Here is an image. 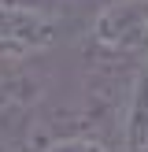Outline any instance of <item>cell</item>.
I'll return each mask as SVG.
<instances>
[{
  "label": "cell",
  "mask_w": 148,
  "mask_h": 152,
  "mask_svg": "<svg viewBox=\"0 0 148 152\" xmlns=\"http://www.w3.org/2000/svg\"><path fill=\"white\" fill-rule=\"evenodd\" d=\"M93 52L130 63L148 59V0H107L89 22Z\"/></svg>",
  "instance_id": "obj_1"
},
{
  "label": "cell",
  "mask_w": 148,
  "mask_h": 152,
  "mask_svg": "<svg viewBox=\"0 0 148 152\" xmlns=\"http://www.w3.org/2000/svg\"><path fill=\"white\" fill-rule=\"evenodd\" d=\"M37 152H107V141L100 134H67V137L41 145Z\"/></svg>",
  "instance_id": "obj_4"
},
{
  "label": "cell",
  "mask_w": 148,
  "mask_h": 152,
  "mask_svg": "<svg viewBox=\"0 0 148 152\" xmlns=\"http://www.w3.org/2000/svg\"><path fill=\"white\" fill-rule=\"evenodd\" d=\"M118 126H122V152H148V59L133 78Z\"/></svg>",
  "instance_id": "obj_3"
},
{
  "label": "cell",
  "mask_w": 148,
  "mask_h": 152,
  "mask_svg": "<svg viewBox=\"0 0 148 152\" xmlns=\"http://www.w3.org/2000/svg\"><path fill=\"white\" fill-rule=\"evenodd\" d=\"M59 41V15H41L0 0V63L41 56Z\"/></svg>",
  "instance_id": "obj_2"
}]
</instances>
